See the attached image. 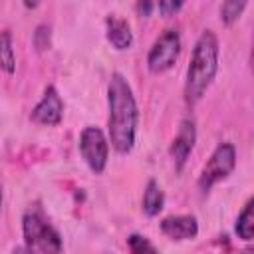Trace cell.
<instances>
[{"instance_id": "obj_11", "label": "cell", "mask_w": 254, "mask_h": 254, "mask_svg": "<svg viewBox=\"0 0 254 254\" xmlns=\"http://www.w3.org/2000/svg\"><path fill=\"white\" fill-rule=\"evenodd\" d=\"M163 208H165V192H163L161 185L155 179H149L147 185H145L143 196H141V210H143L145 216L153 218Z\"/></svg>"}, {"instance_id": "obj_19", "label": "cell", "mask_w": 254, "mask_h": 254, "mask_svg": "<svg viewBox=\"0 0 254 254\" xmlns=\"http://www.w3.org/2000/svg\"><path fill=\"white\" fill-rule=\"evenodd\" d=\"M22 4H24L28 10H36V8L42 4V0H22Z\"/></svg>"}, {"instance_id": "obj_8", "label": "cell", "mask_w": 254, "mask_h": 254, "mask_svg": "<svg viewBox=\"0 0 254 254\" xmlns=\"http://www.w3.org/2000/svg\"><path fill=\"white\" fill-rule=\"evenodd\" d=\"M64 109L65 105H64L60 91L54 85H48L44 89L42 99L30 111V121L36 125H44V127H56L64 119Z\"/></svg>"}, {"instance_id": "obj_6", "label": "cell", "mask_w": 254, "mask_h": 254, "mask_svg": "<svg viewBox=\"0 0 254 254\" xmlns=\"http://www.w3.org/2000/svg\"><path fill=\"white\" fill-rule=\"evenodd\" d=\"M79 155L91 173L101 175L109 161V139L103 129L95 125H85L79 133Z\"/></svg>"}, {"instance_id": "obj_18", "label": "cell", "mask_w": 254, "mask_h": 254, "mask_svg": "<svg viewBox=\"0 0 254 254\" xmlns=\"http://www.w3.org/2000/svg\"><path fill=\"white\" fill-rule=\"evenodd\" d=\"M155 10V0H135V12L141 18H149Z\"/></svg>"}, {"instance_id": "obj_15", "label": "cell", "mask_w": 254, "mask_h": 254, "mask_svg": "<svg viewBox=\"0 0 254 254\" xmlns=\"http://www.w3.org/2000/svg\"><path fill=\"white\" fill-rule=\"evenodd\" d=\"M32 46L36 48L38 54H44L52 48V26L48 24H38L32 32Z\"/></svg>"}, {"instance_id": "obj_14", "label": "cell", "mask_w": 254, "mask_h": 254, "mask_svg": "<svg viewBox=\"0 0 254 254\" xmlns=\"http://www.w3.org/2000/svg\"><path fill=\"white\" fill-rule=\"evenodd\" d=\"M248 0H224L220 6V22L222 26H232L240 20L242 12L246 10Z\"/></svg>"}, {"instance_id": "obj_9", "label": "cell", "mask_w": 254, "mask_h": 254, "mask_svg": "<svg viewBox=\"0 0 254 254\" xmlns=\"http://www.w3.org/2000/svg\"><path fill=\"white\" fill-rule=\"evenodd\" d=\"M159 230L175 242L192 240L198 236V218L194 214H171L159 222Z\"/></svg>"}, {"instance_id": "obj_20", "label": "cell", "mask_w": 254, "mask_h": 254, "mask_svg": "<svg viewBox=\"0 0 254 254\" xmlns=\"http://www.w3.org/2000/svg\"><path fill=\"white\" fill-rule=\"evenodd\" d=\"M2 200H4V190H2V183H0V210H2Z\"/></svg>"}, {"instance_id": "obj_4", "label": "cell", "mask_w": 254, "mask_h": 254, "mask_svg": "<svg viewBox=\"0 0 254 254\" xmlns=\"http://www.w3.org/2000/svg\"><path fill=\"white\" fill-rule=\"evenodd\" d=\"M234 169H236V147L230 141L218 143L214 147V151L210 153L208 161L204 163L198 179H196L198 190L202 194H206L214 185L228 179Z\"/></svg>"}, {"instance_id": "obj_7", "label": "cell", "mask_w": 254, "mask_h": 254, "mask_svg": "<svg viewBox=\"0 0 254 254\" xmlns=\"http://www.w3.org/2000/svg\"><path fill=\"white\" fill-rule=\"evenodd\" d=\"M196 145V123L192 117H183L177 129V135L173 137L171 145H169V157L173 161L175 171H183V167L187 165L190 153L194 151Z\"/></svg>"}, {"instance_id": "obj_13", "label": "cell", "mask_w": 254, "mask_h": 254, "mask_svg": "<svg viewBox=\"0 0 254 254\" xmlns=\"http://www.w3.org/2000/svg\"><path fill=\"white\" fill-rule=\"evenodd\" d=\"M0 71H4L6 75H14L16 73V52H14V40H12V32L0 30Z\"/></svg>"}, {"instance_id": "obj_3", "label": "cell", "mask_w": 254, "mask_h": 254, "mask_svg": "<svg viewBox=\"0 0 254 254\" xmlns=\"http://www.w3.org/2000/svg\"><path fill=\"white\" fill-rule=\"evenodd\" d=\"M22 240L28 252L54 254L64 250L62 234L52 226L40 208H28L22 214Z\"/></svg>"}, {"instance_id": "obj_2", "label": "cell", "mask_w": 254, "mask_h": 254, "mask_svg": "<svg viewBox=\"0 0 254 254\" xmlns=\"http://www.w3.org/2000/svg\"><path fill=\"white\" fill-rule=\"evenodd\" d=\"M218 64H220L218 36L212 30H204L194 42L185 75L183 97L189 107H194L196 103L202 101V97L206 95L218 73Z\"/></svg>"}, {"instance_id": "obj_17", "label": "cell", "mask_w": 254, "mask_h": 254, "mask_svg": "<svg viewBox=\"0 0 254 254\" xmlns=\"http://www.w3.org/2000/svg\"><path fill=\"white\" fill-rule=\"evenodd\" d=\"M187 4V0H155V8L159 10V14L163 18H173L177 16L183 6Z\"/></svg>"}, {"instance_id": "obj_1", "label": "cell", "mask_w": 254, "mask_h": 254, "mask_svg": "<svg viewBox=\"0 0 254 254\" xmlns=\"http://www.w3.org/2000/svg\"><path fill=\"white\" fill-rule=\"evenodd\" d=\"M139 107L131 83L119 71L107 81V139L119 155H129L135 147Z\"/></svg>"}, {"instance_id": "obj_10", "label": "cell", "mask_w": 254, "mask_h": 254, "mask_svg": "<svg viewBox=\"0 0 254 254\" xmlns=\"http://www.w3.org/2000/svg\"><path fill=\"white\" fill-rule=\"evenodd\" d=\"M105 40L117 52L129 50L133 46V40H135L133 32H131V24L117 14H109L105 18Z\"/></svg>"}, {"instance_id": "obj_12", "label": "cell", "mask_w": 254, "mask_h": 254, "mask_svg": "<svg viewBox=\"0 0 254 254\" xmlns=\"http://www.w3.org/2000/svg\"><path fill=\"white\" fill-rule=\"evenodd\" d=\"M234 232L242 242L254 240V198H248L242 210L238 212L234 222Z\"/></svg>"}, {"instance_id": "obj_5", "label": "cell", "mask_w": 254, "mask_h": 254, "mask_svg": "<svg viewBox=\"0 0 254 254\" xmlns=\"http://www.w3.org/2000/svg\"><path fill=\"white\" fill-rule=\"evenodd\" d=\"M183 50V40L179 30L175 28H167L149 48L147 54V69L153 75H161L167 73L179 60Z\"/></svg>"}, {"instance_id": "obj_16", "label": "cell", "mask_w": 254, "mask_h": 254, "mask_svg": "<svg viewBox=\"0 0 254 254\" xmlns=\"http://www.w3.org/2000/svg\"><path fill=\"white\" fill-rule=\"evenodd\" d=\"M127 248L133 252V254H145V252H157V246L143 234H129L127 236Z\"/></svg>"}]
</instances>
